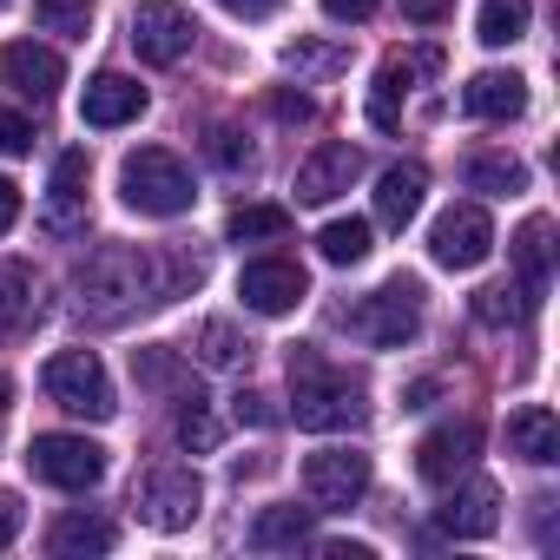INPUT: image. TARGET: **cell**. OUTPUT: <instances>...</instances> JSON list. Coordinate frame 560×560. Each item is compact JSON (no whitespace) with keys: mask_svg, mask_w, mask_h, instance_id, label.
I'll return each instance as SVG.
<instances>
[{"mask_svg":"<svg viewBox=\"0 0 560 560\" xmlns=\"http://www.w3.org/2000/svg\"><path fill=\"white\" fill-rule=\"evenodd\" d=\"M527 311H534V298H527L521 284H488V291H475V317L494 324V330H501V324H521Z\"/></svg>","mask_w":560,"mask_h":560,"instance_id":"e575fe53","label":"cell"},{"mask_svg":"<svg viewBox=\"0 0 560 560\" xmlns=\"http://www.w3.org/2000/svg\"><path fill=\"white\" fill-rule=\"evenodd\" d=\"M205 159H211L218 172H250V165H257V152H250V139H244L237 126H211V132H205Z\"/></svg>","mask_w":560,"mask_h":560,"instance_id":"d590c367","label":"cell"},{"mask_svg":"<svg viewBox=\"0 0 560 560\" xmlns=\"http://www.w3.org/2000/svg\"><path fill=\"white\" fill-rule=\"evenodd\" d=\"M34 27L60 34V40H86L93 34V0H34Z\"/></svg>","mask_w":560,"mask_h":560,"instance_id":"f546056e","label":"cell"},{"mask_svg":"<svg viewBox=\"0 0 560 560\" xmlns=\"http://www.w3.org/2000/svg\"><path fill=\"white\" fill-rule=\"evenodd\" d=\"M311 534H317V508H264L257 521H250V547L257 553H277V547H311Z\"/></svg>","mask_w":560,"mask_h":560,"instance_id":"cb8c5ba5","label":"cell"},{"mask_svg":"<svg viewBox=\"0 0 560 560\" xmlns=\"http://www.w3.org/2000/svg\"><path fill=\"white\" fill-rule=\"evenodd\" d=\"M27 468H34V481L80 494V488H100L106 448L86 442V435H34V442H27Z\"/></svg>","mask_w":560,"mask_h":560,"instance_id":"52a82bcc","label":"cell"},{"mask_svg":"<svg viewBox=\"0 0 560 560\" xmlns=\"http://www.w3.org/2000/svg\"><path fill=\"white\" fill-rule=\"evenodd\" d=\"M291 416H298V429L330 435V429H357L370 416V402H363V383L350 370H337L311 343H298L291 350Z\"/></svg>","mask_w":560,"mask_h":560,"instance_id":"7a4b0ae2","label":"cell"},{"mask_svg":"<svg viewBox=\"0 0 560 560\" xmlns=\"http://www.w3.org/2000/svg\"><path fill=\"white\" fill-rule=\"evenodd\" d=\"M284 67L324 80V73H343V67H350V47H337V40H304V34H298V40L284 47Z\"/></svg>","mask_w":560,"mask_h":560,"instance_id":"1f68e13d","label":"cell"},{"mask_svg":"<svg viewBox=\"0 0 560 560\" xmlns=\"http://www.w3.org/2000/svg\"><path fill=\"white\" fill-rule=\"evenodd\" d=\"M527 14H534L527 0H481V27H475L481 47H514L527 34Z\"/></svg>","mask_w":560,"mask_h":560,"instance_id":"4dcf8cb0","label":"cell"},{"mask_svg":"<svg viewBox=\"0 0 560 560\" xmlns=\"http://www.w3.org/2000/svg\"><path fill=\"white\" fill-rule=\"evenodd\" d=\"M218 8H231L237 21H264V14L277 8V0H218Z\"/></svg>","mask_w":560,"mask_h":560,"instance_id":"f6af8a7d","label":"cell"},{"mask_svg":"<svg viewBox=\"0 0 560 560\" xmlns=\"http://www.w3.org/2000/svg\"><path fill=\"white\" fill-rule=\"evenodd\" d=\"M488 250H494V224L481 205H448L429 231V257L442 270H475V264H488Z\"/></svg>","mask_w":560,"mask_h":560,"instance_id":"8fae6325","label":"cell"},{"mask_svg":"<svg viewBox=\"0 0 560 560\" xmlns=\"http://www.w3.org/2000/svg\"><path fill=\"white\" fill-rule=\"evenodd\" d=\"M304 494L317 514H343L370 494V455L363 448H324L304 462Z\"/></svg>","mask_w":560,"mask_h":560,"instance_id":"ba28073f","label":"cell"},{"mask_svg":"<svg viewBox=\"0 0 560 560\" xmlns=\"http://www.w3.org/2000/svg\"><path fill=\"white\" fill-rule=\"evenodd\" d=\"M139 113H145V86H139V80H126V73L86 80V100H80V119H86V126L113 132V126H132Z\"/></svg>","mask_w":560,"mask_h":560,"instance_id":"ac0fdd59","label":"cell"},{"mask_svg":"<svg viewBox=\"0 0 560 560\" xmlns=\"http://www.w3.org/2000/svg\"><path fill=\"white\" fill-rule=\"evenodd\" d=\"M40 324V277L27 257H0V337H21Z\"/></svg>","mask_w":560,"mask_h":560,"instance_id":"d6986e66","label":"cell"},{"mask_svg":"<svg viewBox=\"0 0 560 560\" xmlns=\"http://www.w3.org/2000/svg\"><path fill=\"white\" fill-rule=\"evenodd\" d=\"M429 73H442V47L389 54V60L376 67V86H370V126H376V132H396V126H402V100H409V86L429 80Z\"/></svg>","mask_w":560,"mask_h":560,"instance_id":"30bf717a","label":"cell"},{"mask_svg":"<svg viewBox=\"0 0 560 560\" xmlns=\"http://www.w3.org/2000/svg\"><path fill=\"white\" fill-rule=\"evenodd\" d=\"M14 218H21V191L14 178H0V231H14Z\"/></svg>","mask_w":560,"mask_h":560,"instance_id":"ee69618b","label":"cell"},{"mask_svg":"<svg viewBox=\"0 0 560 560\" xmlns=\"http://www.w3.org/2000/svg\"><path fill=\"white\" fill-rule=\"evenodd\" d=\"M317 250H324V264H363L370 257V224L363 218H337V224L317 231Z\"/></svg>","mask_w":560,"mask_h":560,"instance_id":"d6a6232c","label":"cell"},{"mask_svg":"<svg viewBox=\"0 0 560 560\" xmlns=\"http://www.w3.org/2000/svg\"><path fill=\"white\" fill-rule=\"evenodd\" d=\"M139 304H152V250H139V244H100L73 270V311H80V324L113 330Z\"/></svg>","mask_w":560,"mask_h":560,"instance_id":"6da1fadb","label":"cell"},{"mask_svg":"<svg viewBox=\"0 0 560 560\" xmlns=\"http://www.w3.org/2000/svg\"><path fill=\"white\" fill-rule=\"evenodd\" d=\"M132 376H139L145 389H178V383H185L172 350H132Z\"/></svg>","mask_w":560,"mask_h":560,"instance_id":"8d00e7d4","label":"cell"},{"mask_svg":"<svg viewBox=\"0 0 560 560\" xmlns=\"http://www.w3.org/2000/svg\"><path fill=\"white\" fill-rule=\"evenodd\" d=\"M270 113H277V119H311V100H304V93H277Z\"/></svg>","mask_w":560,"mask_h":560,"instance_id":"7bdbcfd3","label":"cell"},{"mask_svg":"<svg viewBox=\"0 0 560 560\" xmlns=\"http://www.w3.org/2000/svg\"><path fill=\"white\" fill-rule=\"evenodd\" d=\"M0 80H8L21 100H34V106H47L60 86H67V67H60V54L54 47H34V40H14V47H0Z\"/></svg>","mask_w":560,"mask_h":560,"instance_id":"2e32d148","label":"cell"},{"mask_svg":"<svg viewBox=\"0 0 560 560\" xmlns=\"http://www.w3.org/2000/svg\"><path fill=\"white\" fill-rule=\"evenodd\" d=\"M0 409H8V376H0Z\"/></svg>","mask_w":560,"mask_h":560,"instance_id":"7dc6e473","label":"cell"},{"mask_svg":"<svg viewBox=\"0 0 560 560\" xmlns=\"http://www.w3.org/2000/svg\"><path fill=\"white\" fill-rule=\"evenodd\" d=\"M304 291H311V277H304V264H291V257H257V264H244V277H237V298H244V311H257V317L298 311Z\"/></svg>","mask_w":560,"mask_h":560,"instance_id":"7c38bea8","label":"cell"},{"mask_svg":"<svg viewBox=\"0 0 560 560\" xmlns=\"http://www.w3.org/2000/svg\"><path fill=\"white\" fill-rule=\"evenodd\" d=\"M462 178H468V191H488V198H514V191H527V165L508 159V152H468Z\"/></svg>","mask_w":560,"mask_h":560,"instance_id":"4316f807","label":"cell"},{"mask_svg":"<svg viewBox=\"0 0 560 560\" xmlns=\"http://www.w3.org/2000/svg\"><path fill=\"white\" fill-rule=\"evenodd\" d=\"M132 508H139V521H152V527L178 534V527H191V521H198L205 488H198V475H191L185 462H152V468L139 475V488H132Z\"/></svg>","mask_w":560,"mask_h":560,"instance_id":"8992f818","label":"cell"},{"mask_svg":"<svg viewBox=\"0 0 560 560\" xmlns=\"http://www.w3.org/2000/svg\"><path fill=\"white\" fill-rule=\"evenodd\" d=\"M363 178V152L350 139H324L304 165H298V205H330Z\"/></svg>","mask_w":560,"mask_h":560,"instance_id":"4fadbf2b","label":"cell"},{"mask_svg":"<svg viewBox=\"0 0 560 560\" xmlns=\"http://www.w3.org/2000/svg\"><path fill=\"white\" fill-rule=\"evenodd\" d=\"M0 152L8 159H21V152H34V126L14 113V106H0Z\"/></svg>","mask_w":560,"mask_h":560,"instance_id":"74e56055","label":"cell"},{"mask_svg":"<svg viewBox=\"0 0 560 560\" xmlns=\"http://www.w3.org/2000/svg\"><path fill=\"white\" fill-rule=\"evenodd\" d=\"M191 284H205V257H191V250H152V304H172Z\"/></svg>","mask_w":560,"mask_h":560,"instance_id":"83f0119b","label":"cell"},{"mask_svg":"<svg viewBox=\"0 0 560 560\" xmlns=\"http://www.w3.org/2000/svg\"><path fill=\"white\" fill-rule=\"evenodd\" d=\"M475 455H481V422L462 416V422H442V429L422 435V448H416V475L435 481V488H448L455 475H468Z\"/></svg>","mask_w":560,"mask_h":560,"instance_id":"5bb4252c","label":"cell"},{"mask_svg":"<svg viewBox=\"0 0 560 560\" xmlns=\"http://www.w3.org/2000/svg\"><path fill=\"white\" fill-rule=\"evenodd\" d=\"M21 521H27V508H21V494H8V488H0V547H8V540L21 534Z\"/></svg>","mask_w":560,"mask_h":560,"instance_id":"ab89813d","label":"cell"},{"mask_svg":"<svg viewBox=\"0 0 560 560\" xmlns=\"http://www.w3.org/2000/svg\"><path fill=\"white\" fill-rule=\"evenodd\" d=\"M0 8H8V0H0Z\"/></svg>","mask_w":560,"mask_h":560,"instance_id":"c3c4849f","label":"cell"},{"mask_svg":"<svg viewBox=\"0 0 560 560\" xmlns=\"http://www.w3.org/2000/svg\"><path fill=\"white\" fill-rule=\"evenodd\" d=\"M435 527L448 534V540H488L494 527H501V488L494 481H462V488H448V501L435 508Z\"/></svg>","mask_w":560,"mask_h":560,"instance_id":"9a60e30c","label":"cell"},{"mask_svg":"<svg viewBox=\"0 0 560 560\" xmlns=\"http://www.w3.org/2000/svg\"><path fill=\"white\" fill-rule=\"evenodd\" d=\"M231 416H237V422H250V429H270V422H277L270 396H257V389H237V396H231Z\"/></svg>","mask_w":560,"mask_h":560,"instance_id":"f35d334b","label":"cell"},{"mask_svg":"<svg viewBox=\"0 0 560 560\" xmlns=\"http://www.w3.org/2000/svg\"><path fill=\"white\" fill-rule=\"evenodd\" d=\"M191 40H198V21H191V8H178V0H139V8H132V47H139V60L172 67V60L191 54Z\"/></svg>","mask_w":560,"mask_h":560,"instance_id":"9c48e42d","label":"cell"},{"mask_svg":"<svg viewBox=\"0 0 560 560\" xmlns=\"http://www.w3.org/2000/svg\"><path fill=\"white\" fill-rule=\"evenodd\" d=\"M250 337L237 330V324H224V317H211V324H198V337H191V357L205 363V370H244L250 363Z\"/></svg>","mask_w":560,"mask_h":560,"instance_id":"d4e9b609","label":"cell"},{"mask_svg":"<svg viewBox=\"0 0 560 560\" xmlns=\"http://www.w3.org/2000/svg\"><path fill=\"white\" fill-rule=\"evenodd\" d=\"M86 178H93L86 152H60V159H54V191H47V211H40V224H47L54 237L86 231Z\"/></svg>","mask_w":560,"mask_h":560,"instance_id":"e0dca14e","label":"cell"},{"mask_svg":"<svg viewBox=\"0 0 560 560\" xmlns=\"http://www.w3.org/2000/svg\"><path fill=\"white\" fill-rule=\"evenodd\" d=\"M119 198L139 211V218H178V211H191V172L178 165V152H165V145H139V152H126V165H119Z\"/></svg>","mask_w":560,"mask_h":560,"instance_id":"3957f363","label":"cell"},{"mask_svg":"<svg viewBox=\"0 0 560 560\" xmlns=\"http://www.w3.org/2000/svg\"><path fill=\"white\" fill-rule=\"evenodd\" d=\"M231 244H264V237H291V211L284 205H237L224 218Z\"/></svg>","mask_w":560,"mask_h":560,"instance_id":"f1b7e54d","label":"cell"},{"mask_svg":"<svg viewBox=\"0 0 560 560\" xmlns=\"http://www.w3.org/2000/svg\"><path fill=\"white\" fill-rule=\"evenodd\" d=\"M324 14H330V21H343V27H357V21H370V14H376V0H324Z\"/></svg>","mask_w":560,"mask_h":560,"instance_id":"60d3db41","label":"cell"},{"mask_svg":"<svg viewBox=\"0 0 560 560\" xmlns=\"http://www.w3.org/2000/svg\"><path fill=\"white\" fill-rule=\"evenodd\" d=\"M40 389H47L67 416H86V422H106V416L119 409V402H113V383H106V370H100L93 350H60V357H47Z\"/></svg>","mask_w":560,"mask_h":560,"instance_id":"5b68a950","label":"cell"},{"mask_svg":"<svg viewBox=\"0 0 560 560\" xmlns=\"http://www.w3.org/2000/svg\"><path fill=\"white\" fill-rule=\"evenodd\" d=\"M343 330L357 343H370V350H402L422 330V284L416 277H389L383 291H370V298H357L343 311Z\"/></svg>","mask_w":560,"mask_h":560,"instance_id":"277c9868","label":"cell"},{"mask_svg":"<svg viewBox=\"0 0 560 560\" xmlns=\"http://www.w3.org/2000/svg\"><path fill=\"white\" fill-rule=\"evenodd\" d=\"M113 547V521L106 514H60L54 527H47V553H60V560H73V553H106Z\"/></svg>","mask_w":560,"mask_h":560,"instance_id":"484cf974","label":"cell"},{"mask_svg":"<svg viewBox=\"0 0 560 560\" xmlns=\"http://www.w3.org/2000/svg\"><path fill=\"white\" fill-rule=\"evenodd\" d=\"M514 284L540 304V291H547V277H553V218H527L521 231H514Z\"/></svg>","mask_w":560,"mask_h":560,"instance_id":"44dd1931","label":"cell"},{"mask_svg":"<svg viewBox=\"0 0 560 560\" xmlns=\"http://www.w3.org/2000/svg\"><path fill=\"white\" fill-rule=\"evenodd\" d=\"M435 396H442V389H435V383L422 376V383H409V389H402V409H429Z\"/></svg>","mask_w":560,"mask_h":560,"instance_id":"bcb514c9","label":"cell"},{"mask_svg":"<svg viewBox=\"0 0 560 560\" xmlns=\"http://www.w3.org/2000/svg\"><path fill=\"white\" fill-rule=\"evenodd\" d=\"M508 448H514L521 462H534V468L560 462V416H553L547 402L514 409V416H508Z\"/></svg>","mask_w":560,"mask_h":560,"instance_id":"ffe728a7","label":"cell"},{"mask_svg":"<svg viewBox=\"0 0 560 560\" xmlns=\"http://www.w3.org/2000/svg\"><path fill=\"white\" fill-rule=\"evenodd\" d=\"M178 442H185L191 455H211V448H218V416L205 409V396H198V389H185V396H178Z\"/></svg>","mask_w":560,"mask_h":560,"instance_id":"836d02e7","label":"cell"},{"mask_svg":"<svg viewBox=\"0 0 560 560\" xmlns=\"http://www.w3.org/2000/svg\"><path fill=\"white\" fill-rule=\"evenodd\" d=\"M448 8H455V0H402V14H409V21H422V27H435Z\"/></svg>","mask_w":560,"mask_h":560,"instance_id":"b9f144b4","label":"cell"},{"mask_svg":"<svg viewBox=\"0 0 560 560\" xmlns=\"http://www.w3.org/2000/svg\"><path fill=\"white\" fill-rule=\"evenodd\" d=\"M422 191H429V172H422V165H389V172L376 178V218H383L389 231H402V224L422 211Z\"/></svg>","mask_w":560,"mask_h":560,"instance_id":"603a6c76","label":"cell"},{"mask_svg":"<svg viewBox=\"0 0 560 560\" xmlns=\"http://www.w3.org/2000/svg\"><path fill=\"white\" fill-rule=\"evenodd\" d=\"M462 106L475 119H521L527 113V80L521 73H475L462 86Z\"/></svg>","mask_w":560,"mask_h":560,"instance_id":"7402d4cb","label":"cell"}]
</instances>
